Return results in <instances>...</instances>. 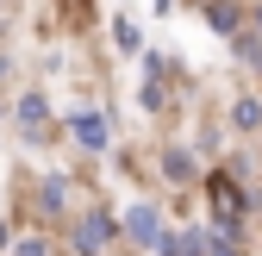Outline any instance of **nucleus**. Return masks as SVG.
Segmentation results:
<instances>
[{
    "instance_id": "1",
    "label": "nucleus",
    "mask_w": 262,
    "mask_h": 256,
    "mask_svg": "<svg viewBox=\"0 0 262 256\" xmlns=\"http://www.w3.org/2000/svg\"><path fill=\"white\" fill-rule=\"evenodd\" d=\"M212 219L219 231H244V187L231 175H212Z\"/></svg>"
},
{
    "instance_id": "2",
    "label": "nucleus",
    "mask_w": 262,
    "mask_h": 256,
    "mask_svg": "<svg viewBox=\"0 0 262 256\" xmlns=\"http://www.w3.org/2000/svg\"><path fill=\"white\" fill-rule=\"evenodd\" d=\"M106 238H113V219H106V212H88V219H81V231H75V250H81V256H94Z\"/></svg>"
},
{
    "instance_id": "3",
    "label": "nucleus",
    "mask_w": 262,
    "mask_h": 256,
    "mask_svg": "<svg viewBox=\"0 0 262 256\" xmlns=\"http://www.w3.org/2000/svg\"><path fill=\"white\" fill-rule=\"evenodd\" d=\"M125 225H131V238H138L144 250H156V244H162V225H156V206H131V219H125Z\"/></svg>"
},
{
    "instance_id": "4",
    "label": "nucleus",
    "mask_w": 262,
    "mask_h": 256,
    "mask_svg": "<svg viewBox=\"0 0 262 256\" xmlns=\"http://www.w3.org/2000/svg\"><path fill=\"white\" fill-rule=\"evenodd\" d=\"M69 132H75L88 150H106V119H100V113H75V119H69Z\"/></svg>"
},
{
    "instance_id": "5",
    "label": "nucleus",
    "mask_w": 262,
    "mask_h": 256,
    "mask_svg": "<svg viewBox=\"0 0 262 256\" xmlns=\"http://www.w3.org/2000/svg\"><path fill=\"white\" fill-rule=\"evenodd\" d=\"M231 125H237V132H262V100H256V94H237V100H231Z\"/></svg>"
},
{
    "instance_id": "6",
    "label": "nucleus",
    "mask_w": 262,
    "mask_h": 256,
    "mask_svg": "<svg viewBox=\"0 0 262 256\" xmlns=\"http://www.w3.org/2000/svg\"><path fill=\"white\" fill-rule=\"evenodd\" d=\"M19 119H25V138H44V119H50L44 94H25V100H19Z\"/></svg>"
},
{
    "instance_id": "7",
    "label": "nucleus",
    "mask_w": 262,
    "mask_h": 256,
    "mask_svg": "<svg viewBox=\"0 0 262 256\" xmlns=\"http://www.w3.org/2000/svg\"><path fill=\"white\" fill-rule=\"evenodd\" d=\"M206 19H212V31H225V38H231V31H244V13L231 7V0H212V7H206Z\"/></svg>"
},
{
    "instance_id": "8",
    "label": "nucleus",
    "mask_w": 262,
    "mask_h": 256,
    "mask_svg": "<svg viewBox=\"0 0 262 256\" xmlns=\"http://www.w3.org/2000/svg\"><path fill=\"white\" fill-rule=\"evenodd\" d=\"M156 250H162V256H200V250H206V231H181V238H162Z\"/></svg>"
},
{
    "instance_id": "9",
    "label": "nucleus",
    "mask_w": 262,
    "mask_h": 256,
    "mask_svg": "<svg viewBox=\"0 0 262 256\" xmlns=\"http://www.w3.org/2000/svg\"><path fill=\"white\" fill-rule=\"evenodd\" d=\"M162 169H169V181H193V156H187V150H169Z\"/></svg>"
},
{
    "instance_id": "10",
    "label": "nucleus",
    "mask_w": 262,
    "mask_h": 256,
    "mask_svg": "<svg viewBox=\"0 0 262 256\" xmlns=\"http://www.w3.org/2000/svg\"><path fill=\"white\" fill-rule=\"evenodd\" d=\"M113 38H119V50H138V25H131V19H113Z\"/></svg>"
},
{
    "instance_id": "11",
    "label": "nucleus",
    "mask_w": 262,
    "mask_h": 256,
    "mask_svg": "<svg viewBox=\"0 0 262 256\" xmlns=\"http://www.w3.org/2000/svg\"><path fill=\"white\" fill-rule=\"evenodd\" d=\"M206 256H237V244L225 238V231H212V238H206Z\"/></svg>"
},
{
    "instance_id": "12",
    "label": "nucleus",
    "mask_w": 262,
    "mask_h": 256,
    "mask_svg": "<svg viewBox=\"0 0 262 256\" xmlns=\"http://www.w3.org/2000/svg\"><path fill=\"white\" fill-rule=\"evenodd\" d=\"M44 206H50V212L62 206V175H50V181H44Z\"/></svg>"
},
{
    "instance_id": "13",
    "label": "nucleus",
    "mask_w": 262,
    "mask_h": 256,
    "mask_svg": "<svg viewBox=\"0 0 262 256\" xmlns=\"http://www.w3.org/2000/svg\"><path fill=\"white\" fill-rule=\"evenodd\" d=\"M13 256H44V244H38V238H31V244H19Z\"/></svg>"
},
{
    "instance_id": "14",
    "label": "nucleus",
    "mask_w": 262,
    "mask_h": 256,
    "mask_svg": "<svg viewBox=\"0 0 262 256\" xmlns=\"http://www.w3.org/2000/svg\"><path fill=\"white\" fill-rule=\"evenodd\" d=\"M250 25H256V38H262V7H256V13H250Z\"/></svg>"
}]
</instances>
